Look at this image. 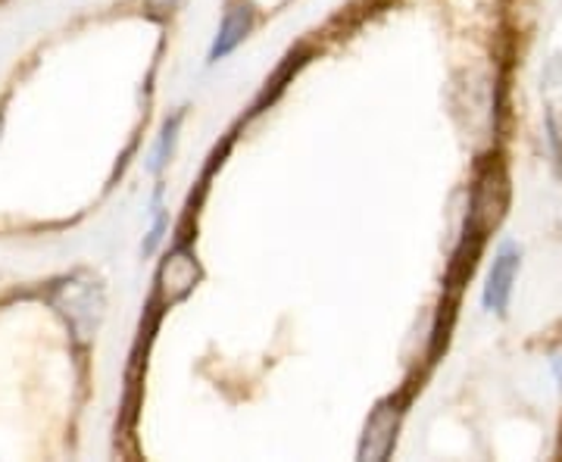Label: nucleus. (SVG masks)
Instances as JSON below:
<instances>
[{"label":"nucleus","instance_id":"obj_3","mask_svg":"<svg viewBox=\"0 0 562 462\" xmlns=\"http://www.w3.org/2000/svg\"><path fill=\"white\" fill-rule=\"evenodd\" d=\"M179 125H181V116H172V120L162 125L160 142H157V147H154V160H150V169H154V172H160L162 166L169 162V157H172L176 142H179Z\"/></svg>","mask_w":562,"mask_h":462},{"label":"nucleus","instance_id":"obj_2","mask_svg":"<svg viewBox=\"0 0 562 462\" xmlns=\"http://www.w3.org/2000/svg\"><path fill=\"white\" fill-rule=\"evenodd\" d=\"M250 29H254V10H250L247 3H235V7H228L220 22V32H216V38H213V44H210L206 63L213 66V63L225 60L228 54H235V50L244 44V38L250 35Z\"/></svg>","mask_w":562,"mask_h":462},{"label":"nucleus","instance_id":"obj_4","mask_svg":"<svg viewBox=\"0 0 562 462\" xmlns=\"http://www.w3.org/2000/svg\"><path fill=\"white\" fill-rule=\"evenodd\" d=\"M150 232H147V241H144V253H154L162 241V232H166V225H169V213H166V206H162V191L157 188V194H154V203H150Z\"/></svg>","mask_w":562,"mask_h":462},{"label":"nucleus","instance_id":"obj_1","mask_svg":"<svg viewBox=\"0 0 562 462\" xmlns=\"http://www.w3.org/2000/svg\"><path fill=\"white\" fill-rule=\"evenodd\" d=\"M519 269H522V250L513 241L501 244L491 269H487V279H484L482 303L487 313H497V316L506 313V306L513 301V288H516V279H519Z\"/></svg>","mask_w":562,"mask_h":462}]
</instances>
